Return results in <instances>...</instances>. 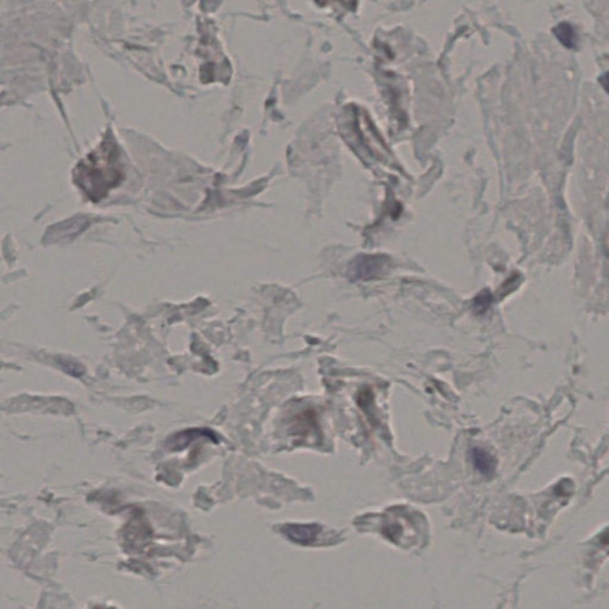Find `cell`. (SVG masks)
Returning a JSON list of instances; mask_svg holds the SVG:
<instances>
[{"mask_svg":"<svg viewBox=\"0 0 609 609\" xmlns=\"http://www.w3.org/2000/svg\"><path fill=\"white\" fill-rule=\"evenodd\" d=\"M471 459L476 469L484 476H492L497 469V459L482 448L471 450Z\"/></svg>","mask_w":609,"mask_h":609,"instance_id":"obj_4","label":"cell"},{"mask_svg":"<svg viewBox=\"0 0 609 609\" xmlns=\"http://www.w3.org/2000/svg\"><path fill=\"white\" fill-rule=\"evenodd\" d=\"M553 32L558 41L568 49H574L577 46V32L569 23H561L553 29Z\"/></svg>","mask_w":609,"mask_h":609,"instance_id":"obj_5","label":"cell"},{"mask_svg":"<svg viewBox=\"0 0 609 609\" xmlns=\"http://www.w3.org/2000/svg\"><path fill=\"white\" fill-rule=\"evenodd\" d=\"M390 259L385 255H364L355 259L351 266V275L359 280H372L387 274Z\"/></svg>","mask_w":609,"mask_h":609,"instance_id":"obj_2","label":"cell"},{"mask_svg":"<svg viewBox=\"0 0 609 609\" xmlns=\"http://www.w3.org/2000/svg\"><path fill=\"white\" fill-rule=\"evenodd\" d=\"M320 528L317 525H290L283 528V533L290 539L300 544H310L319 535Z\"/></svg>","mask_w":609,"mask_h":609,"instance_id":"obj_3","label":"cell"},{"mask_svg":"<svg viewBox=\"0 0 609 609\" xmlns=\"http://www.w3.org/2000/svg\"><path fill=\"white\" fill-rule=\"evenodd\" d=\"M123 179L116 143L105 141L75 169V183L92 201H99Z\"/></svg>","mask_w":609,"mask_h":609,"instance_id":"obj_1","label":"cell"},{"mask_svg":"<svg viewBox=\"0 0 609 609\" xmlns=\"http://www.w3.org/2000/svg\"><path fill=\"white\" fill-rule=\"evenodd\" d=\"M492 303V295L488 292L481 293L477 298L474 299V308L476 313H483L488 310L489 306Z\"/></svg>","mask_w":609,"mask_h":609,"instance_id":"obj_6","label":"cell"}]
</instances>
